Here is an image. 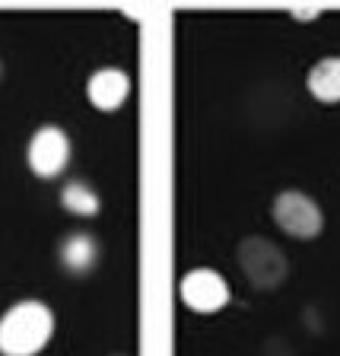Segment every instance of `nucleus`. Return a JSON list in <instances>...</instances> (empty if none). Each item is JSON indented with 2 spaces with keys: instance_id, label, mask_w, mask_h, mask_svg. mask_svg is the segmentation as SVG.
<instances>
[{
  "instance_id": "0eeeda50",
  "label": "nucleus",
  "mask_w": 340,
  "mask_h": 356,
  "mask_svg": "<svg viewBox=\"0 0 340 356\" xmlns=\"http://www.w3.org/2000/svg\"><path fill=\"white\" fill-rule=\"evenodd\" d=\"M58 261L67 274L83 277L99 264V242L89 232H70L58 248Z\"/></svg>"
},
{
  "instance_id": "39448f33",
  "label": "nucleus",
  "mask_w": 340,
  "mask_h": 356,
  "mask_svg": "<svg viewBox=\"0 0 340 356\" xmlns=\"http://www.w3.org/2000/svg\"><path fill=\"white\" fill-rule=\"evenodd\" d=\"M26 163H29L32 175L38 178H58L70 163V137L64 127L58 124H42L29 137L26 147Z\"/></svg>"
},
{
  "instance_id": "20e7f679",
  "label": "nucleus",
  "mask_w": 340,
  "mask_h": 356,
  "mask_svg": "<svg viewBox=\"0 0 340 356\" xmlns=\"http://www.w3.org/2000/svg\"><path fill=\"white\" fill-rule=\"evenodd\" d=\"M178 296L197 315H216V312H222L229 305L232 293L220 270H213V267H194L178 283Z\"/></svg>"
},
{
  "instance_id": "f8f14e48",
  "label": "nucleus",
  "mask_w": 340,
  "mask_h": 356,
  "mask_svg": "<svg viewBox=\"0 0 340 356\" xmlns=\"http://www.w3.org/2000/svg\"><path fill=\"white\" fill-rule=\"evenodd\" d=\"M0 76H3V64H0Z\"/></svg>"
},
{
  "instance_id": "1a4fd4ad",
  "label": "nucleus",
  "mask_w": 340,
  "mask_h": 356,
  "mask_svg": "<svg viewBox=\"0 0 340 356\" xmlns=\"http://www.w3.org/2000/svg\"><path fill=\"white\" fill-rule=\"evenodd\" d=\"M60 207L67 210V213L74 216H96L99 207H102V200H99L96 188L86 185V181H80V178H74V181H67L64 188H60Z\"/></svg>"
},
{
  "instance_id": "423d86ee",
  "label": "nucleus",
  "mask_w": 340,
  "mask_h": 356,
  "mask_svg": "<svg viewBox=\"0 0 340 356\" xmlns=\"http://www.w3.org/2000/svg\"><path fill=\"white\" fill-rule=\"evenodd\" d=\"M131 96V76L121 67H99L86 80V99L99 111H118Z\"/></svg>"
},
{
  "instance_id": "9d476101",
  "label": "nucleus",
  "mask_w": 340,
  "mask_h": 356,
  "mask_svg": "<svg viewBox=\"0 0 340 356\" xmlns=\"http://www.w3.org/2000/svg\"><path fill=\"white\" fill-rule=\"evenodd\" d=\"M264 353H267V356H293V350L286 347V341L274 337V341H267V343H264Z\"/></svg>"
},
{
  "instance_id": "7ed1b4c3",
  "label": "nucleus",
  "mask_w": 340,
  "mask_h": 356,
  "mask_svg": "<svg viewBox=\"0 0 340 356\" xmlns=\"http://www.w3.org/2000/svg\"><path fill=\"white\" fill-rule=\"evenodd\" d=\"M270 216L289 238H299V242H311L325 229V213H321L318 200L296 188L277 194L270 204Z\"/></svg>"
},
{
  "instance_id": "f257e3e1",
  "label": "nucleus",
  "mask_w": 340,
  "mask_h": 356,
  "mask_svg": "<svg viewBox=\"0 0 340 356\" xmlns=\"http://www.w3.org/2000/svg\"><path fill=\"white\" fill-rule=\"evenodd\" d=\"M54 334V312L38 299H22L0 315V356H38Z\"/></svg>"
},
{
  "instance_id": "9b49d317",
  "label": "nucleus",
  "mask_w": 340,
  "mask_h": 356,
  "mask_svg": "<svg viewBox=\"0 0 340 356\" xmlns=\"http://www.w3.org/2000/svg\"><path fill=\"white\" fill-rule=\"evenodd\" d=\"M321 10H293V16H299V19H315Z\"/></svg>"
},
{
  "instance_id": "6e6552de",
  "label": "nucleus",
  "mask_w": 340,
  "mask_h": 356,
  "mask_svg": "<svg viewBox=\"0 0 340 356\" xmlns=\"http://www.w3.org/2000/svg\"><path fill=\"white\" fill-rule=\"evenodd\" d=\"M305 86L321 105H337L340 102V54L321 58L318 64H311Z\"/></svg>"
},
{
  "instance_id": "f03ea898",
  "label": "nucleus",
  "mask_w": 340,
  "mask_h": 356,
  "mask_svg": "<svg viewBox=\"0 0 340 356\" xmlns=\"http://www.w3.org/2000/svg\"><path fill=\"white\" fill-rule=\"evenodd\" d=\"M236 258L254 289H280L289 277V261L283 248L264 236H245L236 248Z\"/></svg>"
}]
</instances>
